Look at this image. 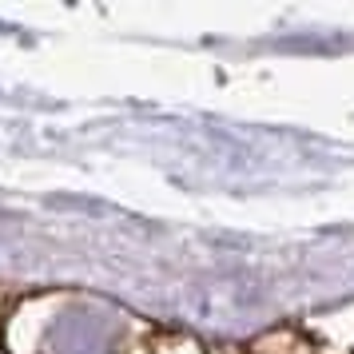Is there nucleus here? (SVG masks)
Listing matches in <instances>:
<instances>
[{
    "label": "nucleus",
    "mask_w": 354,
    "mask_h": 354,
    "mask_svg": "<svg viewBox=\"0 0 354 354\" xmlns=\"http://www.w3.org/2000/svg\"><path fill=\"white\" fill-rule=\"evenodd\" d=\"M112 335H115L112 322L92 319V315H76L60 330V354H104Z\"/></svg>",
    "instance_id": "obj_1"
}]
</instances>
